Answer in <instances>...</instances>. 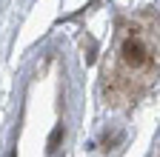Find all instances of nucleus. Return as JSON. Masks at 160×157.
Listing matches in <instances>:
<instances>
[{
    "mask_svg": "<svg viewBox=\"0 0 160 157\" xmlns=\"http://www.w3.org/2000/svg\"><path fill=\"white\" fill-rule=\"evenodd\" d=\"M123 57H126V63L140 66V63L146 60V49L140 46L137 40H126V46H123Z\"/></svg>",
    "mask_w": 160,
    "mask_h": 157,
    "instance_id": "f257e3e1",
    "label": "nucleus"
}]
</instances>
